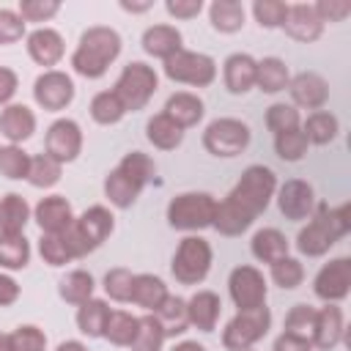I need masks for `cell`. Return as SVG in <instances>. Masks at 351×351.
I'll return each mask as SVG.
<instances>
[{"label": "cell", "instance_id": "cell-3", "mask_svg": "<svg viewBox=\"0 0 351 351\" xmlns=\"http://www.w3.org/2000/svg\"><path fill=\"white\" fill-rule=\"evenodd\" d=\"M121 55V36L118 30L107 27V25H96L88 27L80 36V44L71 55V66L80 77L85 80H99L104 77V71L110 69V63Z\"/></svg>", "mask_w": 351, "mask_h": 351}, {"label": "cell", "instance_id": "cell-49", "mask_svg": "<svg viewBox=\"0 0 351 351\" xmlns=\"http://www.w3.org/2000/svg\"><path fill=\"white\" fill-rule=\"evenodd\" d=\"M132 282H134V274H132L129 269H123V266L110 269V271L104 274V293H107L110 299H115V302H129V296H132Z\"/></svg>", "mask_w": 351, "mask_h": 351}, {"label": "cell", "instance_id": "cell-38", "mask_svg": "<svg viewBox=\"0 0 351 351\" xmlns=\"http://www.w3.org/2000/svg\"><path fill=\"white\" fill-rule=\"evenodd\" d=\"M137 324L140 318L126 313V310H110V318H107V326H104V335L112 346H132L134 335H137Z\"/></svg>", "mask_w": 351, "mask_h": 351}, {"label": "cell", "instance_id": "cell-22", "mask_svg": "<svg viewBox=\"0 0 351 351\" xmlns=\"http://www.w3.org/2000/svg\"><path fill=\"white\" fill-rule=\"evenodd\" d=\"M255 69H258V60L247 52H233L228 60H225V69H222V77H225V88L230 93H247L255 88Z\"/></svg>", "mask_w": 351, "mask_h": 351}, {"label": "cell", "instance_id": "cell-4", "mask_svg": "<svg viewBox=\"0 0 351 351\" xmlns=\"http://www.w3.org/2000/svg\"><path fill=\"white\" fill-rule=\"evenodd\" d=\"M112 228H115V219H112L110 208L90 206L80 217H74V222L60 233V239L66 241L71 258H85L88 252H93L96 247L104 244V239L112 233Z\"/></svg>", "mask_w": 351, "mask_h": 351}, {"label": "cell", "instance_id": "cell-53", "mask_svg": "<svg viewBox=\"0 0 351 351\" xmlns=\"http://www.w3.org/2000/svg\"><path fill=\"white\" fill-rule=\"evenodd\" d=\"M318 19L326 25V22H343L348 14H351V3L348 0H318L313 3Z\"/></svg>", "mask_w": 351, "mask_h": 351}, {"label": "cell", "instance_id": "cell-27", "mask_svg": "<svg viewBox=\"0 0 351 351\" xmlns=\"http://www.w3.org/2000/svg\"><path fill=\"white\" fill-rule=\"evenodd\" d=\"M165 299H167V285L156 274H134L129 302H134L145 313H154Z\"/></svg>", "mask_w": 351, "mask_h": 351}, {"label": "cell", "instance_id": "cell-18", "mask_svg": "<svg viewBox=\"0 0 351 351\" xmlns=\"http://www.w3.org/2000/svg\"><path fill=\"white\" fill-rule=\"evenodd\" d=\"M33 217L41 228V233H63L71 222H74V211L71 203L63 195H47L36 203Z\"/></svg>", "mask_w": 351, "mask_h": 351}, {"label": "cell", "instance_id": "cell-54", "mask_svg": "<svg viewBox=\"0 0 351 351\" xmlns=\"http://www.w3.org/2000/svg\"><path fill=\"white\" fill-rule=\"evenodd\" d=\"M165 8L176 19H192V16H197L203 11V0H167Z\"/></svg>", "mask_w": 351, "mask_h": 351}, {"label": "cell", "instance_id": "cell-29", "mask_svg": "<svg viewBox=\"0 0 351 351\" xmlns=\"http://www.w3.org/2000/svg\"><path fill=\"white\" fill-rule=\"evenodd\" d=\"M250 250H252V255H255L261 263H269V266H271L274 261H280V258L288 255V239H285L277 228H261V230L252 236Z\"/></svg>", "mask_w": 351, "mask_h": 351}, {"label": "cell", "instance_id": "cell-19", "mask_svg": "<svg viewBox=\"0 0 351 351\" xmlns=\"http://www.w3.org/2000/svg\"><path fill=\"white\" fill-rule=\"evenodd\" d=\"M343 310L337 304H324L315 310V326H313V348L332 351L343 340Z\"/></svg>", "mask_w": 351, "mask_h": 351}, {"label": "cell", "instance_id": "cell-43", "mask_svg": "<svg viewBox=\"0 0 351 351\" xmlns=\"http://www.w3.org/2000/svg\"><path fill=\"white\" fill-rule=\"evenodd\" d=\"M307 145H310V143H307L302 126H299V129H291V132L274 134V151H277V156L285 159V162H299V159L307 154Z\"/></svg>", "mask_w": 351, "mask_h": 351}, {"label": "cell", "instance_id": "cell-12", "mask_svg": "<svg viewBox=\"0 0 351 351\" xmlns=\"http://www.w3.org/2000/svg\"><path fill=\"white\" fill-rule=\"evenodd\" d=\"M33 99H36L38 107H44L49 112L66 110L71 104V99H74V82H71V77L66 71L47 69L33 82Z\"/></svg>", "mask_w": 351, "mask_h": 351}, {"label": "cell", "instance_id": "cell-59", "mask_svg": "<svg viewBox=\"0 0 351 351\" xmlns=\"http://www.w3.org/2000/svg\"><path fill=\"white\" fill-rule=\"evenodd\" d=\"M170 351H206V346H200L197 340H181V343L173 346Z\"/></svg>", "mask_w": 351, "mask_h": 351}, {"label": "cell", "instance_id": "cell-48", "mask_svg": "<svg viewBox=\"0 0 351 351\" xmlns=\"http://www.w3.org/2000/svg\"><path fill=\"white\" fill-rule=\"evenodd\" d=\"M252 14L258 19L261 27H282L285 14H288V3L282 0H255L252 3Z\"/></svg>", "mask_w": 351, "mask_h": 351}, {"label": "cell", "instance_id": "cell-46", "mask_svg": "<svg viewBox=\"0 0 351 351\" xmlns=\"http://www.w3.org/2000/svg\"><path fill=\"white\" fill-rule=\"evenodd\" d=\"M313 326H315V310L310 304H293L285 315V332L296 335V337H313Z\"/></svg>", "mask_w": 351, "mask_h": 351}, {"label": "cell", "instance_id": "cell-35", "mask_svg": "<svg viewBox=\"0 0 351 351\" xmlns=\"http://www.w3.org/2000/svg\"><path fill=\"white\" fill-rule=\"evenodd\" d=\"M302 132H304L307 143L326 145V143H332V140L337 137L340 123H337V118H335L332 112H326V110H315V112H310V115H307V121H304Z\"/></svg>", "mask_w": 351, "mask_h": 351}, {"label": "cell", "instance_id": "cell-57", "mask_svg": "<svg viewBox=\"0 0 351 351\" xmlns=\"http://www.w3.org/2000/svg\"><path fill=\"white\" fill-rule=\"evenodd\" d=\"M16 299H19V285H16V280L0 271V307L14 304Z\"/></svg>", "mask_w": 351, "mask_h": 351}, {"label": "cell", "instance_id": "cell-58", "mask_svg": "<svg viewBox=\"0 0 351 351\" xmlns=\"http://www.w3.org/2000/svg\"><path fill=\"white\" fill-rule=\"evenodd\" d=\"M55 351H90V348L85 343H80V340H63V343H58Z\"/></svg>", "mask_w": 351, "mask_h": 351}, {"label": "cell", "instance_id": "cell-9", "mask_svg": "<svg viewBox=\"0 0 351 351\" xmlns=\"http://www.w3.org/2000/svg\"><path fill=\"white\" fill-rule=\"evenodd\" d=\"M203 145L211 156L233 159L250 145V126L239 118H217L203 132Z\"/></svg>", "mask_w": 351, "mask_h": 351}, {"label": "cell", "instance_id": "cell-36", "mask_svg": "<svg viewBox=\"0 0 351 351\" xmlns=\"http://www.w3.org/2000/svg\"><path fill=\"white\" fill-rule=\"evenodd\" d=\"M58 293H60L63 302L77 304V307H80L82 302L93 299V277H90V271H82V269L69 271V274L60 280Z\"/></svg>", "mask_w": 351, "mask_h": 351}, {"label": "cell", "instance_id": "cell-15", "mask_svg": "<svg viewBox=\"0 0 351 351\" xmlns=\"http://www.w3.org/2000/svg\"><path fill=\"white\" fill-rule=\"evenodd\" d=\"M277 206L285 219H293V222L310 219L315 211V192L307 181L291 178L277 189Z\"/></svg>", "mask_w": 351, "mask_h": 351}, {"label": "cell", "instance_id": "cell-44", "mask_svg": "<svg viewBox=\"0 0 351 351\" xmlns=\"http://www.w3.org/2000/svg\"><path fill=\"white\" fill-rule=\"evenodd\" d=\"M271 280H274V285H280L282 291L299 288L302 280H304V266H302V261H296V258H291V255L274 261V263H271Z\"/></svg>", "mask_w": 351, "mask_h": 351}, {"label": "cell", "instance_id": "cell-6", "mask_svg": "<svg viewBox=\"0 0 351 351\" xmlns=\"http://www.w3.org/2000/svg\"><path fill=\"white\" fill-rule=\"evenodd\" d=\"M156 88H159L156 71L148 63H143V60H132V63L123 66L121 77L115 80L112 93L121 99V104H123L126 112H137V110H143L151 101V96L156 93Z\"/></svg>", "mask_w": 351, "mask_h": 351}, {"label": "cell", "instance_id": "cell-41", "mask_svg": "<svg viewBox=\"0 0 351 351\" xmlns=\"http://www.w3.org/2000/svg\"><path fill=\"white\" fill-rule=\"evenodd\" d=\"M123 115H126V110H123L121 99H118L112 90H101V93H96V96L90 99V118H93L96 123L112 126V123H118Z\"/></svg>", "mask_w": 351, "mask_h": 351}, {"label": "cell", "instance_id": "cell-33", "mask_svg": "<svg viewBox=\"0 0 351 351\" xmlns=\"http://www.w3.org/2000/svg\"><path fill=\"white\" fill-rule=\"evenodd\" d=\"M208 16L219 33H236L244 27V5L239 0H214L208 5Z\"/></svg>", "mask_w": 351, "mask_h": 351}, {"label": "cell", "instance_id": "cell-11", "mask_svg": "<svg viewBox=\"0 0 351 351\" xmlns=\"http://www.w3.org/2000/svg\"><path fill=\"white\" fill-rule=\"evenodd\" d=\"M228 291L239 310H255L266 304V280L255 266H236L228 277Z\"/></svg>", "mask_w": 351, "mask_h": 351}, {"label": "cell", "instance_id": "cell-60", "mask_svg": "<svg viewBox=\"0 0 351 351\" xmlns=\"http://www.w3.org/2000/svg\"><path fill=\"white\" fill-rule=\"evenodd\" d=\"M121 8H123V11H132V14H140V11H148L151 3H126V0H123Z\"/></svg>", "mask_w": 351, "mask_h": 351}, {"label": "cell", "instance_id": "cell-20", "mask_svg": "<svg viewBox=\"0 0 351 351\" xmlns=\"http://www.w3.org/2000/svg\"><path fill=\"white\" fill-rule=\"evenodd\" d=\"M36 132V115L27 104H5L0 110V134L8 140V145L25 143Z\"/></svg>", "mask_w": 351, "mask_h": 351}, {"label": "cell", "instance_id": "cell-28", "mask_svg": "<svg viewBox=\"0 0 351 351\" xmlns=\"http://www.w3.org/2000/svg\"><path fill=\"white\" fill-rule=\"evenodd\" d=\"M145 137H148V143H151L154 148H159V151H173V148L181 145L184 129H181L173 118H167L165 112H159V115H154V118L145 123Z\"/></svg>", "mask_w": 351, "mask_h": 351}, {"label": "cell", "instance_id": "cell-51", "mask_svg": "<svg viewBox=\"0 0 351 351\" xmlns=\"http://www.w3.org/2000/svg\"><path fill=\"white\" fill-rule=\"evenodd\" d=\"M58 11H60L58 0H19V8H16V14L25 22H47Z\"/></svg>", "mask_w": 351, "mask_h": 351}, {"label": "cell", "instance_id": "cell-14", "mask_svg": "<svg viewBox=\"0 0 351 351\" xmlns=\"http://www.w3.org/2000/svg\"><path fill=\"white\" fill-rule=\"evenodd\" d=\"M313 291L326 304H337L340 299H346L351 291V258H332L329 263H324L315 274Z\"/></svg>", "mask_w": 351, "mask_h": 351}, {"label": "cell", "instance_id": "cell-30", "mask_svg": "<svg viewBox=\"0 0 351 351\" xmlns=\"http://www.w3.org/2000/svg\"><path fill=\"white\" fill-rule=\"evenodd\" d=\"M30 219V206L22 195L8 192L0 197V233H22Z\"/></svg>", "mask_w": 351, "mask_h": 351}, {"label": "cell", "instance_id": "cell-10", "mask_svg": "<svg viewBox=\"0 0 351 351\" xmlns=\"http://www.w3.org/2000/svg\"><path fill=\"white\" fill-rule=\"evenodd\" d=\"M165 77L173 80V82L206 88L217 80V63H214V58H208L203 52L178 49L176 55H170L165 60Z\"/></svg>", "mask_w": 351, "mask_h": 351}, {"label": "cell", "instance_id": "cell-31", "mask_svg": "<svg viewBox=\"0 0 351 351\" xmlns=\"http://www.w3.org/2000/svg\"><path fill=\"white\" fill-rule=\"evenodd\" d=\"M291 82V74H288V66L280 60V58H263L258 60V69H255V88L263 90V93H280L285 90Z\"/></svg>", "mask_w": 351, "mask_h": 351}, {"label": "cell", "instance_id": "cell-39", "mask_svg": "<svg viewBox=\"0 0 351 351\" xmlns=\"http://www.w3.org/2000/svg\"><path fill=\"white\" fill-rule=\"evenodd\" d=\"M162 346H165V329L154 313H145L137 324V335L129 348L132 351H162Z\"/></svg>", "mask_w": 351, "mask_h": 351}, {"label": "cell", "instance_id": "cell-50", "mask_svg": "<svg viewBox=\"0 0 351 351\" xmlns=\"http://www.w3.org/2000/svg\"><path fill=\"white\" fill-rule=\"evenodd\" d=\"M8 337H11V351H44L47 348V335L33 324L16 326Z\"/></svg>", "mask_w": 351, "mask_h": 351}, {"label": "cell", "instance_id": "cell-24", "mask_svg": "<svg viewBox=\"0 0 351 351\" xmlns=\"http://www.w3.org/2000/svg\"><path fill=\"white\" fill-rule=\"evenodd\" d=\"M140 192H143V184L137 178H132L121 165L112 167L104 178V195L115 208H129L140 197Z\"/></svg>", "mask_w": 351, "mask_h": 351}, {"label": "cell", "instance_id": "cell-2", "mask_svg": "<svg viewBox=\"0 0 351 351\" xmlns=\"http://www.w3.org/2000/svg\"><path fill=\"white\" fill-rule=\"evenodd\" d=\"M351 230V219H348V203H340L335 208L329 206H318L310 217V222L299 230L296 236V247L302 255L307 258H321L332 250L335 241H340L346 233Z\"/></svg>", "mask_w": 351, "mask_h": 351}, {"label": "cell", "instance_id": "cell-8", "mask_svg": "<svg viewBox=\"0 0 351 351\" xmlns=\"http://www.w3.org/2000/svg\"><path fill=\"white\" fill-rule=\"evenodd\" d=\"M271 326V313L269 307H255V310H239L225 332H222V346L228 351H250Z\"/></svg>", "mask_w": 351, "mask_h": 351}, {"label": "cell", "instance_id": "cell-37", "mask_svg": "<svg viewBox=\"0 0 351 351\" xmlns=\"http://www.w3.org/2000/svg\"><path fill=\"white\" fill-rule=\"evenodd\" d=\"M30 263V244L25 233H0V266L25 269Z\"/></svg>", "mask_w": 351, "mask_h": 351}, {"label": "cell", "instance_id": "cell-7", "mask_svg": "<svg viewBox=\"0 0 351 351\" xmlns=\"http://www.w3.org/2000/svg\"><path fill=\"white\" fill-rule=\"evenodd\" d=\"M211 244L203 239V236H186L181 239L176 255H173V263H170V271L178 282L184 285H197L206 280L208 269H211Z\"/></svg>", "mask_w": 351, "mask_h": 351}, {"label": "cell", "instance_id": "cell-26", "mask_svg": "<svg viewBox=\"0 0 351 351\" xmlns=\"http://www.w3.org/2000/svg\"><path fill=\"white\" fill-rule=\"evenodd\" d=\"M143 49L154 58H162L167 60L170 55H176L181 47V33L178 27L173 25H151L145 33H143Z\"/></svg>", "mask_w": 351, "mask_h": 351}, {"label": "cell", "instance_id": "cell-40", "mask_svg": "<svg viewBox=\"0 0 351 351\" xmlns=\"http://www.w3.org/2000/svg\"><path fill=\"white\" fill-rule=\"evenodd\" d=\"M60 173H63V165L55 162L52 156L47 154H38V156H30V170H27V181L36 186V189H49L60 181Z\"/></svg>", "mask_w": 351, "mask_h": 351}, {"label": "cell", "instance_id": "cell-21", "mask_svg": "<svg viewBox=\"0 0 351 351\" xmlns=\"http://www.w3.org/2000/svg\"><path fill=\"white\" fill-rule=\"evenodd\" d=\"M63 52H66L63 36L58 30H52V27H36L27 36V55L38 66H55V63H60Z\"/></svg>", "mask_w": 351, "mask_h": 351}, {"label": "cell", "instance_id": "cell-42", "mask_svg": "<svg viewBox=\"0 0 351 351\" xmlns=\"http://www.w3.org/2000/svg\"><path fill=\"white\" fill-rule=\"evenodd\" d=\"M30 170V154H25L19 145H0V176L19 181L27 178Z\"/></svg>", "mask_w": 351, "mask_h": 351}, {"label": "cell", "instance_id": "cell-47", "mask_svg": "<svg viewBox=\"0 0 351 351\" xmlns=\"http://www.w3.org/2000/svg\"><path fill=\"white\" fill-rule=\"evenodd\" d=\"M38 252H41L44 263H49V266H66L69 261H74L69 247H66V241L60 239V233H41Z\"/></svg>", "mask_w": 351, "mask_h": 351}, {"label": "cell", "instance_id": "cell-32", "mask_svg": "<svg viewBox=\"0 0 351 351\" xmlns=\"http://www.w3.org/2000/svg\"><path fill=\"white\" fill-rule=\"evenodd\" d=\"M156 321L162 324L165 329V337H176V335H184L186 326H189V318H186V302L181 296H170L154 310Z\"/></svg>", "mask_w": 351, "mask_h": 351}, {"label": "cell", "instance_id": "cell-61", "mask_svg": "<svg viewBox=\"0 0 351 351\" xmlns=\"http://www.w3.org/2000/svg\"><path fill=\"white\" fill-rule=\"evenodd\" d=\"M0 351H11V337L0 332Z\"/></svg>", "mask_w": 351, "mask_h": 351}, {"label": "cell", "instance_id": "cell-23", "mask_svg": "<svg viewBox=\"0 0 351 351\" xmlns=\"http://www.w3.org/2000/svg\"><path fill=\"white\" fill-rule=\"evenodd\" d=\"M219 313H222V302H219V296L214 291H197L186 302L189 326H195L200 332H214L217 321H219Z\"/></svg>", "mask_w": 351, "mask_h": 351}, {"label": "cell", "instance_id": "cell-16", "mask_svg": "<svg viewBox=\"0 0 351 351\" xmlns=\"http://www.w3.org/2000/svg\"><path fill=\"white\" fill-rule=\"evenodd\" d=\"M288 90H291L293 107H304V110H313V112L321 110L326 104V99H329V85L315 71H302V74L291 77Z\"/></svg>", "mask_w": 351, "mask_h": 351}, {"label": "cell", "instance_id": "cell-56", "mask_svg": "<svg viewBox=\"0 0 351 351\" xmlns=\"http://www.w3.org/2000/svg\"><path fill=\"white\" fill-rule=\"evenodd\" d=\"M274 351H315V348H313V340L282 332V335L274 340Z\"/></svg>", "mask_w": 351, "mask_h": 351}, {"label": "cell", "instance_id": "cell-34", "mask_svg": "<svg viewBox=\"0 0 351 351\" xmlns=\"http://www.w3.org/2000/svg\"><path fill=\"white\" fill-rule=\"evenodd\" d=\"M107 318H110V307L101 299H88L77 310V326L88 337H101L104 326H107Z\"/></svg>", "mask_w": 351, "mask_h": 351}, {"label": "cell", "instance_id": "cell-55", "mask_svg": "<svg viewBox=\"0 0 351 351\" xmlns=\"http://www.w3.org/2000/svg\"><path fill=\"white\" fill-rule=\"evenodd\" d=\"M19 88V80H16V71L8 69V66H0V104H11L14 93Z\"/></svg>", "mask_w": 351, "mask_h": 351}, {"label": "cell", "instance_id": "cell-45", "mask_svg": "<svg viewBox=\"0 0 351 351\" xmlns=\"http://www.w3.org/2000/svg\"><path fill=\"white\" fill-rule=\"evenodd\" d=\"M266 126L269 132L280 134V132H291V129H299V110L293 104H285V101H277L266 110Z\"/></svg>", "mask_w": 351, "mask_h": 351}, {"label": "cell", "instance_id": "cell-52", "mask_svg": "<svg viewBox=\"0 0 351 351\" xmlns=\"http://www.w3.org/2000/svg\"><path fill=\"white\" fill-rule=\"evenodd\" d=\"M22 36H25V19L11 8H0V44H16Z\"/></svg>", "mask_w": 351, "mask_h": 351}, {"label": "cell", "instance_id": "cell-25", "mask_svg": "<svg viewBox=\"0 0 351 351\" xmlns=\"http://www.w3.org/2000/svg\"><path fill=\"white\" fill-rule=\"evenodd\" d=\"M203 112H206L203 99L195 96V93H189V90H178V93H173V96L167 99V104H165V115L173 118L181 129L195 126V123L203 118Z\"/></svg>", "mask_w": 351, "mask_h": 351}, {"label": "cell", "instance_id": "cell-1", "mask_svg": "<svg viewBox=\"0 0 351 351\" xmlns=\"http://www.w3.org/2000/svg\"><path fill=\"white\" fill-rule=\"evenodd\" d=\"M274 192H277L274 170L266 165H250L241 173L239 184L225 195V200L217 203L211 228H217L222 236H241L255 222V217L269 208Z\"/></svg>", "mask_w": 351, "mask_h": 351}, {"label": "cell", "instance_id": "cell-5", "mask_svg": "<svg viewBox=\"0 0 351 351\" xmlns=\"http://www.w3.org/2000/svg\"><path fill=\"white\" fill-rule=\"evenodd\" d=\"M217 211V197L208 192H181L167 203V222L176 230H203L211 228Z\"/></svg>", "mask_w": 351, "mask_h": 351}, {"label": "cell", "instance_id": "cell-17", "mask_svg": "<svg viewBox=\"0 0 351 351\" xmlns=\"http://www.w3.org/2000/svg\"><path fill=\"white\" fill-rule=\"evenodd\" d=\"M282 30L293 38V41H318L321 33H324V22L318 19L313 3H293L288 5V14H285V22H282Z\"/></svg>", "mask_w": 351, "mask_h": 351}, {"label": "cell", "instance_id": "cell-13", "mask_svg": "<svg viewBox=\"0 0 351 351\" xmlns=\"http://www.w3.org/2000/svg\"><path fill=\"white\" fill-rule=\"evenodd\" d=\"M82 151V129L77 121L71 118H58L49 129H47V137H44V154L52 156L55 162L66 165V162H74Z\"/></svg>", "mask_w": 351, "mask_h": 351}]
</instances>
